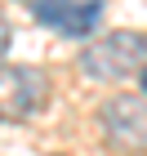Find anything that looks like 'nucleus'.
<instances>
[{
	"label": "nucleus",
	"instance_id": "f257e3e1",
	"mask_svg": "<svg viewBox=\"0 0 147 156\" xmlns=\"http://www.w3.org/2000/svg\"><path fill=\"white\" fill-rule=\"evenodd\" d=\"M76 67L89 80H125V76L147 67V36H138V31H111L103 40H89L80 49Z\"/></svg>",
	"mask_w": 147,
	"mask_h": 156
},
{
	"label": "nucleus",
	"instance_id": "20e7f679",
	"mask_svg": "<svg viewBox=\"0 0 147 156\" xmlns=\"http://www.w3.org/2000/svg\"><path fill=\"white\" fill-rule=\"evenodd\" d=\"M98 23H103V0H85V5H76L72 13H67V23L58 27L62 36H94L98 31Z\"/></svg>",
	"mask_w": 147,
	"mask_h": 156
},
{
	"label": "nucleus",
	"instance_id": "39448f33",
	"mask_svg": "<svg viewBox=\"0 0 147 156\" xmlns=\"http://www.w3.org/2000/svg\"><path fill=\"white\" fill-rule=\"evenodd\" d=\"M72 9H76V0H36V5H31V18H36L40 27H54V31H58Z\"/></svg>",
	"mask_w": 147,
	"mask_h": 156
},
{
	"label": "nucleus",
	"instance_id": "f03ea898",
	"mask_svg": "<svg viewBox=\"0 0 147 156\" xmlns=\"http://www.w3.org/2000/svg\"><path fill=\"white\" fill-rule=\"evenodd\" d=\"M49 76L40 67H5L0 72V120H27L45 107Z\"/></svg>",
	"mask_w": 147,
	"mask_h": 156
},
{
	"label": "nucleus",
	"instance_id": "423d86ee",
	"mask_svg": "<svg viewBox=\"0 0 147 156\" xmlns=\"http://www.w3.org/2000/svg\"><path fill=\"white\" fill-rule=\"evenodd\" d=\"M9 45H13V31H9V23H5V18H0V58H5V54H9Z\"/></svg>",
	"mask_w": 147,
	"mask_h": 156
},
{
	"label": "nucleus",
	"instance_id": "7ed1b4c3",
	"mask_svg": "<svg viewBox=\"0 0 147 156\" xmlns=\"http://www.w3.org/2000/svg\"><path fill=\"white\" fill-rule=\"evenodd\" d=\"M103 125L121 147L147 152V94H116L103 107Z\"/></svg>",
	"mask_w": 147,
	"mask_h": 156
},
{
	"label": "nucleus",
	"instance_id": "0eeeda50",
	"mask_svg": "<svg viewBox=\"0 0 147 156\" xmlns=\"http://www.w3.org/2000/svg\"><path fill=\"white\" fill-rule=\"evenodd\" d=\"M138 80H143V94H147V67H143V72H138Z\"/></svg>",
	"mask_w": 147,
	"mask_h": 156
}]
</instances>
